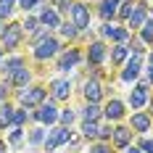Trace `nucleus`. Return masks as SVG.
Here are the masks:
<instances>
[{
	"mask_svg": "<svg viewBox=\"0 0 153 153\" xmlns=\"http://www.w3.org/2000/svg\"><path fill=\"white\" fill-rule=\"evenodd\" d=\"M66 140H71L69 127H53V129L48 132V140H45V153H53L58 145H63Z\"/></svg>",
	"mask_w": 153,
	"mask_h": 153,
	"instance_id": "1",
	"label": "nucleus"
},
{
	"mask_svg": "<svg viewBox=\"0 0 153 153\" xmlns=\"http://www.w3.org/2000/svg\"><path fill=\"white\" fill-rule=\"evenodd\" d=\"M21 24H8L5 29L0 32V40H3V48L5 50H16L19 42H21Z\"/></svg>",
	"mask_w": 153,
	"mask_h": 153,
	"instance_id": "2",
	"label": "nucleus"
},
{
	"mask_svg": "<svg viewBox=\"0 0 153 153\" xmlns=\"http://www.w3.org/2000/svg\"><path fill=\"white\" fill-rule=\"evenodd\" d=\"M56 53H58V40L56 37H45V40H40L37 48H34V58L37 61H45V58L56 56Z\"/></svg>",
	"mask_w": 153,
	"mask_h": 153,
	"instance_id": "3",
	"label": "nucleus"
},
{
	"mask_svg": "<svg viewBox=\"0 0 153 153\" xmlns=\"http://www.w3.org/2000/svg\"><path fill=\"white\" fill-rule=\"evenodd\" d=\"M71 24H74L76 29H87L90 27V11H87V5L85 3H71Z\"/></svg>",
	"mask_w": 153,
	"mask_h": 153,
	"instance_id": "4",
	"label": "nucleus"
},
{
	"mask_svg": "<svg viewBox=\"0 0 153 153\" xmlns=\"http://www.w3.org/2000/svg\"><path fill=\"white\" fill-rule=\"evenodd\" d=\"M19 100H21V106H42L45 90L42 87H27L24 92H19Z\"/></svg>",
	"mask_w": 153,
	"mask_h": 153,
	"instance_id": "5",
	"label": "nucleus"
},
{
	"mask_svg": "<svg viewBox=\"0 0 153 153\" xmlns=\"http://www.w3.org/2000/svg\"><path fill=\"white\" fill-rule=\"evenodd\" d=\"M58 116H61V114H58V108L53 106V103H42L40 111L34 114V119L42 122V124H56V122H58Z\"/></svg>",
	"mask_w": 153,
	"mask_h": 153,
	"instance_id": "6",
	"label": "nucleus"
},
{
	"mask_svg": "<svg viewBox=\"0 0 153 153\" xmlns=\"http://www.w3.org/2000/svg\"><path fill=\"white\" fill-rule=\"evenodd\" d=\"M103 37H108V40H114V42H119V45H124V40L129 37V29H122V27H114V24H103Z\"/></svg>",
	"mask_w": 153,
	"mask_h": 153,
	"instance_id": "7",
	"label": "nucleus"
},
{
	"mask_svg": "<svg viewBox=\"0 0 153 153\" xmlns=\"http://www.w3.org/2000/svg\"><path fill=\"white\" fill-rule=\"evenodd\" d=\"M151 122H153V116L148 111L132 114V129H135V132H148V129H151Z\"/></svg>",
	"mask_w": 153,
	"mask_h": 153,
	"instance_id": "8",
	"label": "nucleus"
},
{
	"mask_svg": "<svg viewBox=\"0 0 153 153\" xmlns=\"http://www.w3.org/2000/svg\"><path fill=\"white\" fill-rule=\"evenodd\" d=\"M103 114H106L108 122H119V119L124 116V103L122 100H108L106 108H103Z\"/></svg>",
	"mask_w": 153,
	"mask_h": 153,
	"instance_id": "9",
	"label": "nucleus"
},
{
	"mask_svg": "<svg viewBox=\"0 0 153 153\" xmlns=\"http://www.w3.org/2000/svg\"><path fill=\"white\" fill-rule=\"evenodd\" d=\"M50 87H53V98H56V100H66V98L71 95V82H69V79H56Z\"/></svg>",
	"mask_w": 153,
	"mask_h": 153,
	"instance_id": "10",
	"label": "nucleus"
},
{
	"mask_svg": "<svg viewBox=\"0 0 153 153\" xmlns=\"http://www.w3.org/2000/svg\"><path fill=\"white\" fill-rule=\"evenodd\" d=\"M100 19L111 21L114 16H119V0H100V8H98Z\"/></svg>",
	"mask_w": 153,
	"mask_h": 153,
	"instance_id": "11",
	"label": "nucleus"
},
{
	"mask_svg": "<svg viewBox=\"0 0 153 153\" xmlns=\"http://www.w3.org/2000/svg\"><path fill=\"white\" fill-rule=\"evenodd\" d=\"M145 21H148V11H145V5H143V3H137L135 13L127 19V24H129V29H140V27H143Z\"/></svg>",
	"mask_w": 153,
	"mask_h": 153,
	"instance_id": "12",
	"label": "nucleus"
},
{
	"mask_svg": "<svg viewBox=\"0 0 153 153\" xmlns=\"http://www.w3.org/2000/svg\"><path fill=\"white\" fill-rule=\"evenodd\" d=\"M100 95H103V90H100V82H98V79L85 82V100H87V103H98Z\"/></svg>",
	"mask_w": 153,
	"mask_h": 153,
	"instance_id": "13",
	"label": "nucleus"
},
{
	"mask_svg": "<svg viewBox=\"0 0 153 153\" xmlns=\"http://www.w3.org/2000/svg\"><path fill=\"white\" fill-rule=\"evenodd\" d=\"M129 103H132V108H143L145 103H148V85H137L135 90H132V95H129Z\"/></svg>",
	"mask_w": 153,
	"mask_h": 153,
	"instance_id": "14",
	"label": "nucleus"
},
{
	"mask_svg": "<svg viewBox=\"0 0 153 153\" xmlns=\"http://www.w3.org/2000/svg\"><path fill=\"white\" fill-rule=\"evenodd\" d=\"M137 76H140V56H132L129 63L124 66V71H122V79L124 82H132V79H137Z\"/></svg>",
	"mask_w": 153,
	"mask_h": 153,
	"instance_id": "15",
	"label": "nucleus"
},
{
	"mask_svg": "<svg viewBox=\"0 0 153 153\" xmlns=\"http://www.w3.org/2000/svg\"><path fill=\"white\" fill-rule=\"evenodd\" d=\"M40 24H42L45 29H56V27H61L58 11H53V8H45V11L40 13Z\"/></svg>",
	"mask_w": 153,
	"mask_h": 153,
	"instance_id": "16",
	"label": "nucleus"
},
{
	"mask_svg": "<svg viewBox=\"0 0 153 153\" xmlns=\"http://www.w3.org/2000/svg\"><path fill=\"white\" fill-rule=\"evenodd\" d=\"M79 61H82L79 50H69V53H63V56H61V61H58V69H61V71H69V69H74Z\"/></svg>",
	"mask_w": 153,
	"mask_h": 153,
	"instance_id": "17",
	"label": "nucleus"
},
{
	"mask_svg": "<svg viewBox=\"0 0 153 153\" xmlns=\"http://www.w3.org/2000/svg\"><path fill=\"white\" fill-rule=\"evenodd\" d=\"M29 82V69L27 66H21L19 71H13V74L8 76V85H13V87H24Z\"/></svg>",
	"mask_w": 153,
	"mask_h": 153,
	"instance_id": "18",
	"label": "nucleus"
},
{
	"mask_svg": "<svg viewBox=\"0 0 153 153\" xmlns=\"http://www.w3.org/2000/svg\"><path fill=\"white\" fill-rule=\"evenodd\" d=\"M21 66H24V58H21V56H11V58H5V61L0 63V69H3L8 76L13 74V71H19Z\"/></svg>",
	"mask_w": 153,
	"mask_h": 153,
	"instance_id": "19",
	"label": "nucleus"
},
{
	"mask_svg": "<svg viewBox=\"0 0 153 153\" xmlns=\"http://www.w3.org/2000/svg\"><path fill=\"white\" fill-rule=\"evenodd\" d=\"M103 56H106V45H103V42H92L90 50H87V61L90 63H100Z\"/></svg>",
	"mask_w": 153,
	"mask_h": 153,
	"instance_id": "20",
	"label": "nucleus"
},
{
	"mask_svg": "<svg viewBox=\"0 0 153 153\" xmlns=\"http://www.w3.org/2000/svg\"><path fill=\"white\" fill-rule=\"evenodd\" d=\"M129 137H132V132H129L127 127H116V129H114V143H116L119 148H127V145H129Z\"/></svg>",
	"mask_w": 153,
	"mask_h": 153,
	"instance_id": "21",
	"label": "nucleus"
},
{
	"mask_svg": "<svg viewBox=\"0 0 153 153\" xmlns=\"http://www.w3.org/2000/svg\"><path fill=\"white\" fill-rule=\"evenodd\" d=\"M98 116H100L98 103H87V106H85V111H82V119H85V122H98Z\"/></svg>",
	"mask_w": 153,
	"mask_h": 153,
	"instance_id": "22",
	"label": "nucleus"
},
{
	"mask_svg": "<svg viewBox=\"0 0 153 153\" xmlns=\"http://www.w3.org/2000/svg\"><path fill=\"white\" fill-rule=\"evenodd\" d=\"M98 132H100V127L98 122H82V135L90 140V137H98Z\"/></svg>",
	"mask_w": 153,
	"mask_h": 153,
	"instance_id": "23",
	"label": "nucleus"
},
{
	"mask_svg": "<svg viewBox=\"0 0 153 153\" xmlns=\"http://www.w3.org/2000/svg\"><path fill=\"white\" fill-rule=\"evenodd\" d=\"M127 53H129V48H127V45H114V50H111V61L122 63L124 58H127Z\"/></svg>",
	"mask_w": 153,
	"mask_h": 153,
	"instance_id": "24",
	"label": "nucleus"
},
{
	"mask_svg": "<svg viewBox=\"0 0 153 153\" xmlns=\"http://www.w3.org/2000/svg\"><path fill=\"white\" fill-rule=\"evenodd\" d=\"M135 8H137V3H132V0H124V3H122V8H119V16H122L124 21H127L129 16L135 13Z\"/></svg>",
	"mask_w": 153,
	"mask_h": 153,
	"instance_id": "25",
	"label": "nucleus"
},
{
	"mask_svg": "<svg viewBox=\"0 0 153 153\" xmlns=\"http://www.w3.org/2000/svg\"><path fill=\"white\" fill-rule=\"evenodd\" d=\"M140 37H143V42H153V19H148V21L143 24V32H140Z\"/></svg>",
	"mask_w": 153,
	"mask_h": 153,
	"instance_id": "26",
	"label": "nucleus"
},
{
	"mask_svg": "<svg viewBox=\"0 0 153 153\" xmlns=\"http://www.w3.org/2000/svg\"><path fill=\"white\" fill-rule=\"evenodd\" d=\"M76 119V114L71 111V108H66V111H61V116H58V122L63 124V127H71V122Z\"/></svg>",
	"mask_w": 153,
	"mask_h": 153,
	"instance_id": "27",
	"label": "nucleus"
},
{
	"mask_svg": "<svg viewBox=\"0 0 153 153\" xmlns=\"http://www.w3.org/2000/svg\"><path fill=\"white\" fill-rule=\"evenodd\" d=\"M13 3H16V0H0V19H8V16H11Z\"/></svg>",
	"mask_w": 153,
	"mask_h": 153,
	"instance_id": "28",
	"label": "nucleus"
},
{
	"mask_svg": "<svg viewBox=\"0 0 153 153\" xmlns=\"http://www.w3.org/2000/svg\"><path fill=\"white\" fill-rule=\"evenodd\" d=\"M58 29H61V34H63V37H69V40H74V37H76V32H79L74 24H69V21H66V24H61Z\"/></svg>",
	"mask_w": 153,
	"mask_h": 153,
	"instance_id": "29",
	"label": "nucleus"
},
{
	"mask_svg": "<svg viewBox=\"0 0 153 153\" xmlns=\"http://www.w3.org/2000/svg\"><path fill=\"white\" fill-rule=\"evenodd\" d=\"M13 111H16V108H11V106L3 103V106H0V119H3L5 124H11V122H13Z\"/></svg>",
	"mask_w": 153,
	"mask_h": 153,
	"instance_id": "30",
	"label": "nucleus"
},
{
	"mask_svg": "<svg viewBox=\"0 0 153 153\" xmlns=\"http://www.w3.org/2000/svg\"><path fill=\"white\" fill-rule=\"evenodd\" d=\"M29 143H32V145L45 143V132H42V129H32V132H29Z\"/></svg>",
	"mask_w": 153,
	"mask_h": 153,
	"instance_id": "31",
	"label": "nucleus"
},
{
	"mask_svg": "<svg viewBox=\"0 0 153 153\" xmlns=\"http://www.w3.org/2000/svg\"><path fill=\"white\" fill-rule=\"evenodd\" d=\"M37 27H40V19H34V16H29V19L21 24V29H27V32H37Z\"/></svg>",
	"mask_w": 153,
	"mask_h": 153,
	"instance_id": "32",
	"label": "nucleus"
},
{
	"mask_svg": "<svg viewBox=\"0 0 153 153\" xmlns=\"http://www.w3.org/2000/svg\"><path fill=\"white\" fill-rule=\"evenodd\" d=\"M27 116H29V114H27L24 108H19V111H13V122H11V124H16V127H21V124L27 122Z\"/></svg>",
	"mask_w": 153,
	"mask_h": 153,
	"instance_id": "33",
	"label": "nucleus"
},
{
	"mask_svg": "<svg viewBox=\"0 0 153 153\" xmlns=\"http://www.w3.org/2000/svg\"><path fill=\"white\" fill-rule=\"evenodd\" d=\"M19 3H21L24 11H32V8H40L42 5V0H19Z\"/></svg>",
	"mask_w": 153,
	"mask_h": 153,
	"instance_id": "34",
	"label": "nucleus"
},
{
	"mask_svg": "<svg viewBox=\"0 0 153 153\" xmlns=\"http://www.w3.org/2000/svg\"><path fill=\"white\" fill-rule=\"evenodd\" d=\"M140 151L143 153H153V137H143L140 140Z\"/></svg>",
	"mask_w": 153,
	"mask_h": 153,
	"instance_id": "35",
	"label": "nucleus"
},
{
	"mask_svg": "<svg viewBox=\"0 0 153 153\" xmlns=\"http://www.w3.org/2000/svg\"><path fill=\"white\" fill-rule=\"evenodd\" d=\"M21 137H24V129H21V127H16L13 132H11V145H19Z\"/></svg>",
	"mask_w": 153,
	"mask_h": 153,
	"instance_id": "36",
	"label": "nucleus"
},
{
	"mask_svg": "<svg viewBox=\"0 0 153 153\" xmlns=\"http://www.w3.org/2000/svg\"><path fill=\"white\" fill-rule=\"evenodd\" d=\"M98 137H100V140H108V137H114V129H111V127H100Z\"/></svg>",
	"mask_w": 153,
	"mask_h": 153,
	"instance_id": "37",
	"label": "nucleus"
},
{
	"mask_svg": "<svg viewBox=\"0 0 153 153\" xmlns=\"http://www.w3.org/2000/svg\"><path fill=\"white\" fill-rule=\"evenodd\" d=\"M92 153H108V145H95V148H92Z\"/></svg>",
	"mask_w": 153,
	"mask_h": 153,
	"instance_id": "38",
	"label": "nucleus"
},
{
	"mask_svg": "<svg viewBox=\"0 0 153 153\" xmlns=\"http://www.w3.org/2000/svg\"><path fill=\"white\" fill-rule=\"evenodd\" d=\"M127 153H143L140 148H127Z\"/></svg>",
	"mask_w": 153,
	"mask_h": 153,
	"instance_id": "39",
	"label": "nucleus"
},
{
	"mask_svg": "<svg viewBox=\"0 0 153 153\" xmlns=\"http://www.w3.org/2000/svg\"><path fill=\"white\" fill-rule=\"evenodd\" d=\"M0 153H5V143L3 140H0Z\"/></svg>",
	"mask_w": 153,
	"mask_h": 153,
	"instance_id": "40",
	"label": "nucleus"
},
{
	"mask_svg": "<svg viewBox=\"0 0 153 153\" xmlns=\"http://www.w3.org/2000/svg\"><path fill=\"white\" fill-rule=\"evenodd\" d=\"M3 95H5V87H3V85H0V98H3Z\"/></svg>",
	"mask_w": 153,
	"mask_h": 153,
	"instance_id": "41",
	"label": "nucleus"
},
{
	"mask_svg": "<svg viewBox=\"0 0 153 153\" xmlns=\"http://www.w3.org/2000/svg\"><path fill=\"white\" fill-rule=\"evenodd\" d=\"M148 114H151V116H153V100H151V111H148Z\"/></svg>",
	"mask_w": 153,
	"mask_h": 153,
	"instance_id": "42",
	"label": "nucleus"
},
{
	"mask_svg": "<svg viewBox=\"0 0 153 153\" xmlns=\"http://www.w3.org/2000/svg\"><path fill=\"white\" fill-rule=\"evenodd\" d=\"M148 61H151V66H153V53H151V58H148Z\"/></svg>",
	"mask_w": 153,
	"mask_h": 153,
	"instance_id": "43",
	"label": "nucleus"
},
{
	"mask_svg": "<svg viewBox=\"0 0 153 153\" xmlns=\"http://www.w3.org/2000/svg\"><path fill=\"white\" fill-rule=\"evenodd\" d=\"M151 82H153V66H151Z\"/></svg>",
	"mask_w": 153,
	"mask_h": 153,
	"instance_id": "44",
	"label": "nucleus"
},
{
	"mask_svg": "<svg viewBox=\"0 0 153 153\" xmlns=\"http://www.w3.org/2000/svg\"><path fill=\"white\" fill-rule=\"evenodd\" d=\"M0 56H3V48H0Z\"/></svg>",
	"mask_w": 153,
	"mask_h": 153,
	"instance_id": "45",
	"label": "nucleus"
}]
</instances>
